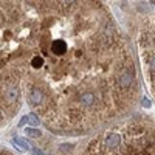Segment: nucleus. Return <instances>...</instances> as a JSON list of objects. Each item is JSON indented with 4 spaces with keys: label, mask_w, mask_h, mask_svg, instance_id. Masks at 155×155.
I'll use <instances>...</instances> for the list:
<instances>
[{
    "label": "nucleus",
    "mask_w": 155,
    "mask_h": 155,
    "mask_svg": "<svg viewBox=\"0 0 155 155\" xmlns=\"http://www.w3.org/2000/svg\"><path fill=\"white\" fill-rule=\"evenodd\" d=\"M25 99L59 137L96 134L141 98L130 37L104 2H25Z\"/></svg>",
    "instance_id": "f257e3e1"
},
{
    "label": "nucleus",
    "mask_w": 155,
    "mask_h": 155,
    "mask_svg": "<svg viewBox=\"0 0 155 155\" xmlns=\"http://www.w3.org/2000/svg\"><path fill=\"white\" fill-rule=\"evenodd\" d=\"M150 3H153V5H155V2H150Z\"/></svg>",
    "instance_id": "39448f33"
},
{
    "label": "nucleus",
    "mask_w": 155,
    "mask_h": 155,
    "mask_svg": "<svg viewBox=\"0 0 155 155\" xmlns=\"http://www.w3.org/2000/svg\"><path fill=\"white\" fill-rule=\"evenodd\" d=\"M79 155H155V116L129 115L101 129Z\"/></svg>",
    "instance_id": "7ed1b4c3"
},
{
    "label": "nucleus",
    "mask_w": 155,
    "mask_h": 155,
    "mask_svg": "<svg viewBox=\"0 0 155 155\" xmlns=\"http://www.w3.org/2000/svg\"><path fill=\"white\" fill-rule=\"evenodd\" d=\"M138 61L150 95L155 98V16L143 20L137 37Z\"/></svg>",
    "instance_id": "20e7f679"
},
{
    "label": "nucleus",
    "mask_w": 155,
    "mask_h": 155,
    "mask_svg": "<svg viewBox=\"0 0 155 155\" xmlns=\"http://www.w3.org/2000/svg\"><path fill=\"white\" fill-rule=\"evenodd\" d=\"M27 56L25 3L0 2V129L22 107Z\"/></svg>",
    "instance_id": "f03ea898"
}]
</instances>
